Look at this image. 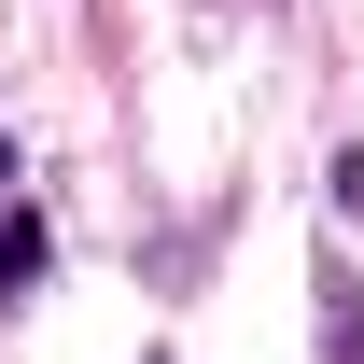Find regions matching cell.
Segmentation results:
<instances>
[{
  "instance_id": "cell-1",
  "label": "cell",
  "mask_w": 364,
  "mask_h": 364,
  "mask_svg": "<svg viewBox=\"0 0 364 364\" xmlns=\"http://www.w3.org/2000/svg\"><path fill=\"white\" fill-rule=\"evenodd\" d=\"M309 294H322V364H364V294H350V267H322Z\"/></svg>"
},
{
  "instance_id": "cell-2",
  "label": "cell",
  "mask_w": 364,
  "mask_h": 364,
  "mask_svg": "<svg viewBox=\"0 0 364 364\" xmlns=\"http://www.w3.org/2000/svg\"><path fill=\"white\" fill-rule=\"evenodd\" d=\"M43 267H56V238H43V210H0V294H28Z\"/></svg>"
},
{
  "instance_id": "cell-3",
  "label": "cell",
  "mask_w": 364,
  "mask_h": 364,
  "mask_svg": "<svg viewBox=\"0 0 364 364\" xmlns=\"http://www.w3.org/2000/svg\"><path fill=\"white\" fill-rule=\"evenodd\" d=\"M322 196H336V210H364V154H336V168H322Z\"/></svg>"
}]
</instances>
